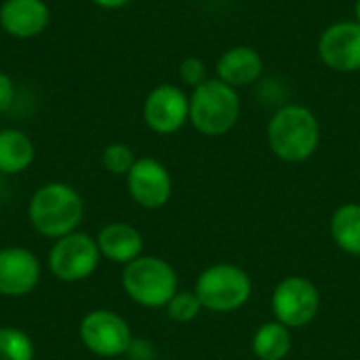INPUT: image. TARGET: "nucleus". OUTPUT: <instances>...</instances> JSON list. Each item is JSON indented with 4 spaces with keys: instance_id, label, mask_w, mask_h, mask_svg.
Returning <instances> with one entry per match:
<instances>
[{
    "instance_id": "b1692460",
    "label": "nucleus",
    "mask_w": 360,
    "mask_h": 360,
    "mask_svg": "<svg viewBox=\"0 0 360 360\" xmlns=\"http://www.w3.org/2000/svg\"><path fill=\"white\" fill-rule=\"evenodd\" d=\"M154 356H156V352H154L152 342L141 340V338H133V342H131V346H129V352H127V359L154 360Z\"/></svg>"
},
{
    "instance_id": "412c9836",
    "label": "nucleus",
    "mask_w": 360,
    "mask_h": 360,
    "mask_svg": "<svg viewBox=\"0 0 360 360\" xmlns=\"http://www.w3.org/2000/svg\"><path fill=\"white\" fill-rule=\"evenodd\" d=\"M165 310L175 323H192L202 312V304L198 302L194 291H177L165 306Z\"/></svg>"
},
{
    "instance_id": "2eb2a0df",
    "label": "nucleus",
    "mask_w": 360,
    "mask_h": 360,
    "mask_svg": "<svg viewBox=\"0 0 360 360\" xmlns=\"http://www.w3.org/2000/svg\"><path fill=\"white\" fill-rule=\"evenodd\" d=\"M97 247L101 253V259H108L118 266H127L139 255H143V236L141 232L127 224V221H112L105 224L97 236Z\"/></svg>"
},
{
    "instance_id": "5701e85b",
    "label": "nucleus",
    "mask_w": 360,
    "mask_h": 360,
    "mask_svg": "<svg viewBox=\"0 0 360 360\" xmlns=\"http://www.w3.org/2000/svg\"><path fill=\"white\" fill-rule=\"evenodd\" d=\"M15 95H17V86L15 80L0 70V114L8 112L15 103Z\"/></svg>"
},
{
    "instance_id": "f257e3e1",
    "label": "nucleus",
    "mask_w": 360,
    "mask_h": 360,
    "mask_svg": "<svg viewBox=\"0 0 360 360\" xmlns=\"http://www.w3.org/2000/svg\"><path fill=\"white\" fill-rule=\"evenodd\" d=\"M266 139L278 160L300 165L316 154L321 146V122L308 105L285 103L270 116Z\"/></svg>"
},
{
    "instance_id": "423d86ee",
    "label": "nucleus",
    "mask_w": 360,
    "mask_h": 360,
    "mask_svg": "<svg viewBox=\"0 0 360 360\" xmlns=\"http://www.w3.org/2000/svg\"><path fill=\"white\" fill-rule=\"evenodd\" d=\"M101 262L95 236L86 232H72L53 240L49 249V272L61 283H82L91 278Z\"/></svg>"
},
{
    "instance_id": "aec40b11",
    "label": "nucleus",
    "mask_w": 360,
    "mask_h": 360,
    "mask_svg": "<svg viewBox=\"0 0 360 360\" xmlns=\"http://www.w3.org/2000/svg\"><path fill=\"white\" fill-rule=\"evenodd\" d=\"M135 160H137V156H135L133 148L127 143H120V141L108 143L101 152V167L112 175L127 177L129 171L133 169Z\"/></svg>"
},
{
    "instance_id": "f8f14e48",
    "label": "nucleus",
    "mask_w": 360,
    "mask_h": 360,
    "mask_svg": "<svg viewBox=\"0 0 360 360\" xmlns=\"http://www.w3.org/2000/svg\"><path fill=\"white\" fill-rule=\"evenodd\" d=\"M42 278V264L25 247L0 249V297L19 300L30 295Z\"/></svg>"
},
{
    "instance_id": "4468645a",
    "label": "nucleus",
    "mask_w": 360,
    "mask_h": 360,
    "mask_svg": "<svg viewBox=\"0 0 360 360\" xmlns=\"http://www.w3.org/2000/svg\"><path fill=\"white\" fill-rule=\"evenodd\" d=\"M215 72H217L215 78H219L228 86L236 91L249 89L255 82H259V78L264 76V57L259 55L257 49L249 44H238L221 53Z\"/></svg>"
},
{
    "instance_id": "7ed1b4c3",
    "label": "nucleus",
    "mask_w": 360,
    "mask_h": 360,
    "mask_svg": "<svg viewBox=\"0 0 360 360\" xmlns=\"http://www.w3.org/2000/svg\"><path fill=\"white\" fill-rule=\"evenodd\" d=\"M243 114V99L236 89L219 78H209L190 95V124L205 137L230 133Z\"/></svg>"
},
{
    "instance_id": "dca6fc26",
    "label": "nucleus",
    "mask_w": 360,
    "mask_h": 360,
    "mask_svg": "<svg viewBox=\"0 0 360 360\" xmlns=\"http://www.w3.org/2000/svg\"><path fill=\"white\" fill-rule=\"evenodd\" d=\"M36 146L21 129H0V173L19 175L32 167Z\"/></svg>"
},
{
    "instance_id": "4be33fe9",
    "label": "nucleus",
    "mask_w": 360,
    "mask_h": 360,
    "mask_svg": "<svg viewBox=\"0 0 360 360\" xmlns=\"http://www.w3.org/2000/svg\"><path fill=\"white\" fill-rule=\"evenodd\" d=\"M179 78L192 91L196 86H200L202 82H207L209 80V68H207L205 59H200V57H186V59H181V63H179Z\"/></svg>"
},
{
    "instance_id": "a878e982",
    "label": "nucleus",
    "mask_w": 360,
    "mask_h": 360,
    "mask_svg": "<svg viewBox=\"0 0 360 360\" xmlns=\"http://www.w3.org/2000/svg\"><path fill=\"white\" fill-rule=\"evenodd\" d=\"M354 21H359L360 23V0L354 2Z\"/></svg>"
},
{
    "instance_id": "f03ea898",
    "label": "nucleus",
    "mask_w": 360,
    "mask_h": 360,
    "mask_svg": "<svg viewBox=\"0 0 360 360\" xmlns=\"http://www.w3.org/2000/svg\"><path fill=\"white\" fill-rule=\"evenodd\" d=\"M27 219L34 232L49 240H57L80 228L84 219V200L70 184L49 181L32 194Z\"/></svg>"
},
{
    "instance_id": "20e7f679",
    "label": "nucleus",
    "mask_w": 360,
    "mask_h": 360,
    "mask_svg": "<svg viewBox=\"0 0 360 360\" xmlns=\"http://www.w3.org/2000/svg\"><path fill=\"white\" fill-rule=\"evenodd\" d=\"M127 297L141 308H165L179 291L175 268L156 255H139L122 268L120 276Z\"/></svg>"
},
{
    "instance_id": "9b49d317",
    "label": "nucleus",
    "mask_w": 360,
    "mask_h": 360,
    "mask_svg": "<svg viewBox=\"0 0 360 360\" xmlns=\"http://www.w3.org/2000/svg\"><path fill=\"white\" fill-rule=\"evenodd\" d=\"M316 51L323 65L333 72H360V23L354 19L331 23L319 36Z\"/></svg>"
},
{
    "instance_id": "1a4fd4ad",
    "label": "nucleus",
    "mask_w": 360,
    "mask_h": 360,
    "mask_svg": "<svg viewBox=\"0 0 360 360\" xmlns=\"http://www.w3.org/2000/svg\"><path fill=\"white\" fill-rule=\"evenodd\" d=\"M141 118L152 133L175 135L190 122V95L177 84H158L146 95Z\"/></svg>"
},
{
    "instance_id": "9d476101",
    "label": "nucleus",
    "mask_w": 360,
    "mask_h": 360,
    "mask_svg": "<svg viewBox=\"0 0 360 360\" xmlns=\"http://www.w3.org/2000/svg\"><path fill=\"white\" fill-rule=\"evenodd\" d=\"M124 179L131 200L146 211L162 209L173 196V177L169 169L152 156L137 158Z\"/></svg>"
},
{
    "instance_id": "6ab92c4d",
    "label": "nucleus",
    "mask_w": 360,
    "mask_h": 360,
    "mask_svg": "<svg viewBox=\"0 0 360 360\" xmlns=\"http://www.w3.org/2000/svg\"><path fill=\"white\" fill-rule=\"evenodd\" d=\"M36 348L32 338L17 327H0V360H34Z\"/></svg>"
},
{
    "instance_id": "a211bd4d",
    "label": "nucleus",
    "mask_w": 360,
    "mask_h": 360,
    "mask_svg": "<svg viewBox=\"0 0 360 360\" xmlns=\"http://www.w3.org/2000/svg\"><path fill=\"white\" fill-rule=\"evenodd\" d=\"M293 335L291 329L278 321L264 323L251 340V350L259 360H285L291 354Z\"/></svg>"
},
{
    "instance_id": "393cba45",
    "label": "nucleus",
    "mask_w": 360,
    "mask_h": 360,
    "mask_svg": "<svg viewBox=\"0 0 360 360\" xmlns=\"http://www.w3.org/2000/svg\"><path fill=\"white\" fill-rule=\"evenodd\" d=\"M91 2H93L95 6L103 8V11H118V8L131 4L133 0H91Z\"/></svg>"
},
{
    "instance_id": "f3484780",
    "label": "nucleus",
    "mask_w": 360,
    "mask_h": 360,
    "mask_svg": "<svg viewBox=\"0 0 360 360\" xmlns=\"http://www.w3.org/2000/svg\"><path fill=\"white\" fill-rule=\"evenodd\" d=\"M329 232L344 253L360 257V202L340 205L329 219Z\"/></svg>"
},
{
    "instance_id": "39448f33",
    "label": "nucleus",
    "mask_w": 360,
    "mask_h": 360,
    "mask_svg": "<svg viewBox=\"0 0 360 360\" xmlns=\"http://www.w3.org/2000/svg\"><path fill=\"white\" fill-rule=\"evenodd\" d=\"M194 293L202 304V310L213 314H232L251 300L253 281L240 266L213 264L198 274Z\"/></svg>"
},
{
    "instance_id": "6e6552de",
    "label": "nucleus",
    "mask_w": 360,
    "mask_h": 360,
    "mask_svg": "<svg viewBox=\"0 0 360 360\" xmlns=\"http://www.w3.org/2000/svg\"><path fill=\"white\" fill-rule=\"evenodd\" d=\"M270 306L274 321L289 329H302L316 319L321 310V293L310 278L287 276L274 287Z\"/></svg>"
},
{
    "instance_id": "bb28decb",
    "label": "nucleus",
    "mask_w": 360,
    "mask_h": 360,
    "mask_svg": "<svg viewBox=\"0 0 360 360\" xmlns=\"http://www.w3.org/2000/svg\"><path fill=\"white\" fill-rule=\"evenodd\" d=\"M124 360H131V359H124Z\"/></svg>"
},
{
    "instance_id": "ddd939ff",
    "label": "nucleus",
    "mask_w": 360,
    "mask_h": 360,
    "mask_svg": "<svg viewBox=\"0 0 360 360\" xmlns=\"http://www.w3.org/2000/svg\"><path fill=\"white\" fill-rule=\"evenodd\" d=\"M51 23V8L44 0H2L0 30L15 40H32Z\"/></svg>"
},
{
    "instance_id": "0eeeda50",
    "label": "nucleus",
    "mask_w": 360,
    "mask_h": 360,
    "mask_svg": "<svg viewBox=\"0 0 360 360\" xmlns=\"http://www.w3.org/2000/svg\"><path fill=\"white\" fill-rule=\"evenodd\" d=\"M78 338L82 346L99 359L127 356L133 342L129 323L118 312L108 308L86 312L78 325Z\"/></svg>"
}]
</instances>
